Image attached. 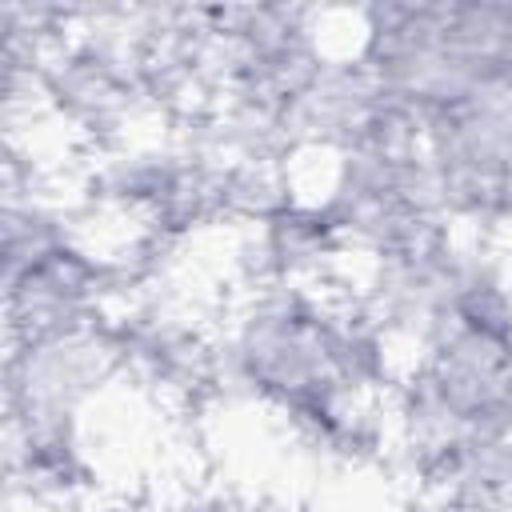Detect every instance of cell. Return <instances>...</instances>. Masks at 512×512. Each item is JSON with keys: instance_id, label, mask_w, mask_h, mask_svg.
Masks as SVG:
<instances>
[{"instance_id": "cell-1", "label": "cell", "mask_w": 512, "mask_h": 512, "mask_svg": "<svg viewBox=\"0 0 512 512\" xmlns=\"http://www.w3.org/2000/svg\"><path fill=\"white\" fill-rule=\"evenodd\" d=\"M4 348V424L12 428H80V412L120 380L108 320L80 336Z\"/></svg>"}]
</instances>
